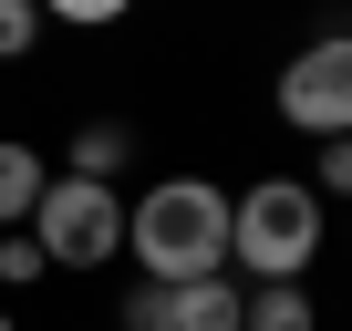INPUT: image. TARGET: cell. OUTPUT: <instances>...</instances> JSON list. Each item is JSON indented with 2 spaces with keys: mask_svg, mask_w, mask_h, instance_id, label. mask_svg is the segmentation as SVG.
I'll use <instances>...</instances> for the list:
<instances>
[{
  "mask_svg": "<svg viewBox=\"0 0 352 331\" xmlns=\"http://www.w3.org/2000/svg\"><path fill=\"white\" fill-rule=\"evenodd\" d=\"M124 249L155 290L176 279H218L228 269V187L218 176H155L135 207H124Z\"/></svg>",
  "mask_w": 352,
  "mask_h": 331,
  "instance_id": "6da1fadb",
  "label": "cell"
},
{
  "mask_svg": "<svg viewBox=\"0 0 352 331\" xmlns=\"http://www.w3.org/2000/svg\"><path fill=\"white\" fill-rule=\"evenodd\" d=\"M321 238H331V218H321V197L300 176H259V187L228 197V259L249 279H311Z\"/></svg>",
  "mask_w": 352,
  "mask_h": 331,
  "instance_id": "7a4b0ae2",
  "label": "cell"
},
{
  "mask_svg": "<svg viewBox=\"0 0 352 331\" xmlns=\"http://www.w3.org/2000/svg\"><path fill=\"white\" fill-rule=\"evenodd\" d=\"M32 249L52 269H104L124 249V197L114 187H83V176H52L42 207H32Z\"/></svg>",
  "mask_w": 352,
  "mask_h": 331,
  "instance_id": "3957f363",
  "label": "cell"
},
{
  "mask_svg": "<svg viewBox=\"0 0 352 331\" xmlns=\"http://www.w3.org/2000/svg\"><path fill=\"white\" fill-rule=\"evenodd\" d=\"M280 124L290 135H311V145H331V135H352V32H321V42H300L290 62H280Z\"/></svg>",
  "mask_w": 352,
  "mask_h": 331,
  "instance_id": "277c9868",
  "label": "cell"
},
{
  "mask_svg": "<svg viewBox=\"0 0 352 331\" xmlns=\"http://www.w3.org/2000/svg\"><path fill=\"white\" fill-rule=\"evenodd\" d=\"M239 300H249V290H239L228 269H218V279H176V290H166V331H239Z\"/></svg>",
  "mask_w": 352,
  "mask_h": 331,
  "instance_id": "5b68a950",
  "label": "cell"
},
{
  "mask_svg": "<svg viewBox=\"0 0 352 331\" xmlns=\"http://www.w3.org/2000/svg\"><path fill=\"white\" fill-rule=\"evenodd\" d=\"M239 331H321V300H311V279H249V300H239Z\"/></svg>",
  "mask_w": 352,
  "mask_h": 331,
  "instance_id": "8992f818",
  "label": "cell"
},
{
  "mask_svg": "<svg viewBox=\"0 0 352 331\" xmlns=\"http://www.w3.org/2000/svg\"><path fill=\"white\" fill-rule=\"evenodd\" d=\"M63 166H73L83 187H114L124 166H135V124H124V114H94V124L73 135V155H63Z\"/></svg>",
  "mask_w": 352,
  "mask_h": 331,
  "instance_id": "52a82bcc",
  "label": "cell"
},
{
  "mask_svg": "<svg viewBox=\"0 0 352 331\" xmlns=\"http://www.w3.org/2000/svg\"><path fill=\"white\" fill-rule=\"evenodd\" d=\"M42 187H52V166H42V155H32L21 135H0V228H32Z\"/></svg>",
  "mask_w": 352,
  "mask_h": 331,
  "instance_id": "ba28073f",
  "label": "cell"
},
{
  "mask_svg": "<svg viewBox=\"0 0 352 331\" xmlns=\"http://www.w3.org/2000/svg\"><path fill=\"white\" fill-rule=\"evenodd\" d=\"M311 197H352V135H331L321 155H311V176H300Z\"/></svg>",
  "mask_w": 352,
  "mask_h": 331,
  "instance_id": "9c48e42d",
  "label": "cell"
},
{
  "mask_svg": "<svg viewBox=\"0 0 352 331\" xmlns=\"http://www.w3.org/2000/svg\"><path fill=\"white\" fill-rule=\"evenodd\" d=\"M42 21H73V32H104V21H124L135 0H32Z\"/></svg>",
  "mask_w": 352,
  "mask_h": 331,
  "instance_id": "30bf717a",
  "label": "cell"
},
{
  "mask_svg": "<svg viewBox=\"0 0 352 331\" xmlns=\"http://www.w3.org/2000/svg\"><path fill=\"white\" fill-rule=\"evenodd\" d=\"M42 269H52V259L32 249V228H0V279H11V290H32Z\"/></svg>",
  "mask_w": 352,
  "mask_h": 331,
  "instance_id": "8fae6325",
  "label": "cell"
},
{
  "mask_svg": "<svg viewBox=\"0 0 352 331\" xmlns=\"http://www.w3.org/2000/svg\"><path fill=\"white\" fill-rule=\"evenodd\" d=\"M42 42V11H32V0H0V62H21Z\"/></svg>",
  "mask_w": 352,
  "mask_h": 331,
  "instance_id": "7c38bea8",
  "label": "cell"
},
{
  "mask_svg": "<svg viewBox=\"0 0 352 331\" xmlns=\"http://www.w3.org/2000/svg\"><path fill=\"white\" fill-rule=\"evenodd\" d=\"M124 331H166V290H155V279L124 290Z\"/></svg>",
  "mask_w": 352,
  "mask_h": 331,
  "instance_id": "4fadbf2b",
  "label": "cell"
},
{
  "mask_svg": "<svg viewBox=\"0 0 352 331\" xmlns=\"http://www.w3.org/2000/svg\"><path fill=\"white\" fill-rule=\"evenodd\" d=\"M0 331H21V321H11V310H0Z\"/></svg>",
  "mask_w": 352,
  "mask_h": 331,
  "instance_id": "5bb4252c",
  "label": "cell"
}]
</instances>
